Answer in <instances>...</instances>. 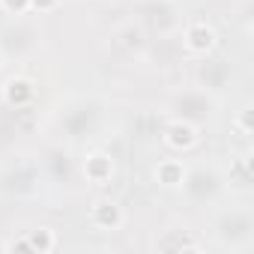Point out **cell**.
<instances>
[{
    "label": "cell",
    "instance_id": "cell-1",
    "mask_svg": "<svg viewBox=\"0 0 254 254\" xmlns=\"http://www.w3.org/2000/svg\"><path fill=\"white\" fill-rule=\"evenodd\" d=\"M215 105H218V102L206 93V87H186V90L174 93V99H171L174 117H183V120L197 123V126H203V123L212 117Z\"/></svg>",
    "mask_w": 254,
    "mask_h": 254
},
{
    "label": "cell",
    "instance_id": "cell-2",
    "mask_svg": "<svg viewBox=\"0 0 254 254\" xmlns=\"http://www.w3.org/2000/svg\"><path fill=\"white\" fill-rule=\"evenodd\" d=\"M162 144L171 153H191L200 144V126L189 123L183 117H171L165 123V129H162Z\"/></svg>",
    "mask_w": 254,
    "mask_h": 254
},
{
    "label": "cell",
    "instance_id": "cell-3",
    "mask_svg": "<svg viewBox=\"0 0 254 254\" xmlns=\"http://www.w3.org/2000/svg\"><path fill=\"white\" fill-rule=\"evenodd\" d=\"M218 48V33L206 21H191L183 30V51L189 57H209Z\"/></svg>",
    "mask_w": 254,
    "mask_h": 254
},
{
    "label": "cell",
    "instance_id": "cell-4",
    "mask_svg": "<svg viewBox=\"0 0 254 254\" xmlns=\"http://www.w3.org/2000/svg\"><path fill=\"white\" fill-rule=\"evenodd\" d=\"M87 218H90V227H93V230L117 233V230H123V224H126V209H123L117 200H111V197H99V200H93Z\"/></svg>",
    "mask_w": 254,
    "mask_h": 254
},
{
    "label": "cell",
    "instance_id": "cell-5",
    "mask_svg": "<svg viewBox=\"0 0 254 254\" xmlns=\"http://www.w3.org/2000/svg\"><path fill=\"white\" fill-rule=\"evenodd\" d=\"M0 99H3L6 108H15V111H24L33 105L36 99V81L30 75H9L0 87Z\"/></svg>",
    "mask_w": 254,
    "mask_h": 254
},
{
    "label": "cell",
    "instance_id": "cell-6",
    "mask_svg": "<svg viewBox=\"0 0 254 254\" xmlns=\"http://www.w3.org/2000/svg\"><path fill=\"white\" fill-rule=\"evenodd\" d=\"M81 174H84V180L90 183V186H108L111 180H114V174H117V162H114V156L111 153H105V150H93V153H87L84 156V162H81Z\"/></svg>",
    "mask_w": 254,
    "mask_h": 254
},
{
    "label": "cell",
    "instance_id": "cell-7",
    "mask_svg": "<svg viewBox=\"0 0 254 254\" xmlns=\"http://www.w3.org/2000/svg\"><path fill=\"white\" fill-rule=\"evenodd\" d=\"M153 248H159V251H203V245L197 242L194 230H189L186 224L183 227H168L153 242Z\"/></svg>",
    "mask_w": 254,
    "mask_h": 254
},
{
    "label": "cell",
    "instance_id": "cell-8",
    "mask_svg": "<svg viewBox=\"0 0 254 254\" xmlns=\"http://www.w3.org/2000/svg\"><path fill=\"white\" fill-rule=\"evenodd\" d=\"M186 177H189V165H186L183 159L165 156V159H159V165L153 168V180H156L162 189H183Z\"/></svg>",
    "mask_w": 254,
    "mask_h": 254
},
{
    "label": "cell",
    "instance_id": "cell-9",
    "mask_svg": "<svg viewBox=\"0 0 254 254\" xmlns=\"http://www.w3.org/2000/svg\"><path fill=\"white\" fill-rule=\"evenodd\" d=\"M114 45L123 48V51H129V54L144 51V48H147V30H144V24H138V21L120 24V27L114 30Z\"/></svg>",
    "mask_w": 254,
    "mask_h": 254
},
{
    "label": "cell",
    "instance_id": "cell-10",
    "mask_svg": "<svg viewBox=\"0 0 254 254\" xmlns=\"http://www.w3.org/2000/svg\"><path fill=\"white\" fill-rule=\"evenodd\" d=\"M183 189H186L194 200H203V197H209V194H215V191H218V174H215V171H203V168L189 171V177H186Z\"/></svg>",
    "mask_w": 254,
    "mask_h": 254
},
{
    "label": "cell",
    "instance_id": "cell-11",
    "mask_svg": "<svg viewBox=\"0 0 254 254\" xmlns=\"http://www.w3.org/2000/svg\"><path fill=\"white\" fill-rule=\"evenodd\" d=\"M24 236H27L30 254H51V251L60 245V236H57V230H54V227H48V224H39V227L27 230Z\"/></svg>",
    "mask_w": 254,
    "mask_h": 254
},
{
    "label": "cell",
    "instance_id": "cell-12",
    "mask_svg": "<svg viewBox=\"0 0 254 254\" xmlns=\"http://www.w3.org/2000/svg\"><path fill=\"white\" fill-rule=\"evenodd\" d=\"M233 129H236V135H242V138H248V135L254 132V108H251V105H242V108L236 111Z\"/></svg>",
    "mask_w": 254,
    "mask_h": 254
},
{
    "label": "cell",
    "instance_id": "cell-13",
    "mask_svg": "<svg viewBox=\"0 0 254 254\" xmlns=\"http://www.w3.org/2000/svg\"><path fill=\"white\" fill-rule=\"evenodd\" d=\"M0 6L6 9V15H27L30 12V0H0Z\"/></svg>",
    "mask_w": 254,
    "mask_h": 254
},
{
    "label": "cell",
    "instance_id": "cell-14",
    "mask_svg": "<svg viewBox=\"0 0 254 254\" xmlns=\"http://www.w3.org/2000/svg\"><path fill=\"white\" fill-rule=\"evenodd\" d=\"M60 3H63V0H30V12H36V15H48V12L60 9Z\"/></svg>",
    "mask_w": 254,
    "mask_h": 254
},
{
    "label": "cell",
    "instance_id": "cell-15",
    "mask_svg": "<svg viewBox=\"0 0 254 254\" xmlns=\"http://www.w3.org/2000/svg\"><path fill=\"white\" fill-rule=\"evenodd\" d=\"M3 251H27L30 254V245H27V236H12L9 242H3Z\"/></svg>",
    "mask_w": 254,
    "mask_h": 254
},
{
    "label": "cell",
    "instance_id": "cell-16",
    "mask_svg": "<svg viewBox=\"0 0 254 254\" xmlns=\"http://www.w3.org/2000/svg\"><path fill=\"white\" fill-rule=\"evenodd\" d=\"M6 69V54H3V48H0V72Z\"/></svg>",
    "mask_w": 254,
    "mask_h": 254
}]
</instances>
